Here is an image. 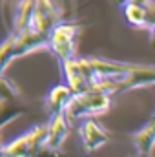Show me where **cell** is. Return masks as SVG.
Wrapping results in <instances>:
<instances>
[{
	"label": "cell",
	"instance_id": "cell-1",
	"mask_svg": "<svg viewBox=\"0 0 155 157\" xmlns=\"http://www.w3.org/2000/svg\"><path fill=\"white\" fill-rule=\"evenodd\" d=\"M112 108V97L108 93L99 91H86L80 95H73V99L68 102L64 115L68 122L88 115H102Z\"/></svg>",
	"mask_w": 155,
	"mask_h": 157
},
{
	"label": "cell",
	"instance_id": "cell-2",
	"mask_svg": "<svg viewBox=\"0 0 155 157\" xmlns=\"http://www.w3.org/2000/svg\"><path fill=\"white\" fill-rule=\"evenodd\" d=\"M49 126H37L31 132L17 137L11 144L4 146V157H35L46 144Z\"/></svg>",
	"mask_w": 155,
	"mask_h": 157
},
{
	"label": "cell",
	"instance_id": "cell-3",
	"mask_svg": "<svg viewBox=\"0 0 155 157\" xmlns=\"http://www.w3.org/2000/svg\"><path fill=\"white\" fill-rule=\"evenodd\" d=\"M78 28L73 24H59L49 33V46L60 57L62 62L73 60L75 57V37Z\"/></svg>",
	"mask_w": 155,
	"mask_h": 157
},
{
	"label": "cell",
	"instance_id": "cell-4",
	"mask_svg": "<svg viewBox=\"0 0 155 157\" xmlns=\"http://www.w3.org/2000/svg\"><path fill=\"white\" fill-rule=\"evenodd\" d=\"M80 137H82V143H84V150L86 152H95L99 150L100 146H104L110 139L108 132L104 128H100L95 121L91 119H86L82 124H80Z\"/></svg>",
	"mask_w": 155,
	"mask_h": 157
},
{
	"label": "cell",
	"instance_id": "cell-5",
	"mask_svg": "<svg viewBox=\"0 0 155 157\" xmlns=\"http://www.w3.org/2000/svg\"><path fill=\"white\" fill-rule=\"evenodd\" d=\"M64 66V75H66V80H68V86L73 90L75 95H80V93H86L88 88H89V78H88V73H86V68L82 64V60H66L62 62Z\"/></svg>",
	"mask_w": 155,
	"mask_h": 157
},
{
	"label": "cell",
	"instance_id": "cell-6",
	"mask_svg": "<svg viewBox=\"0 0 155 157\" xmlns=\"http://www.w3.org/2000/svg\"><path fill=\"white\" fill-rule=\"evenodd\" d=\"M68 128H70V122L64 115V112L53 115V121L49 124V132H47V139H46L44 146L51 148V150H59V146L62 144V141L68 135Z\"/></svg>",
	"mask_w": 155,
	"mask_h": 157
},
{
	"label": "cell",
	"instance_id": "cell-7",
	"mask_svg": "<svg viewBox=\"0 0 155 157\" xmlns=\"http://www.w3.org/2000/svg\"><path fill=\"white\" fill-rule=\"evenodd\" d=\"M133 144L139 152L141 157H148L150 152L153 150L155 146V117L141 130L133 135Z\"/></svg>",
	"mask_w": 155,
	"mask_h": 157
},
{
	"label": "cell",
	"instance_id": "cell-8",
	"mask_svg": "<svg viewBox=\"0 0 155 157\" xmlns=\"http://www.w3.org/2000/svg\"><path fill=\"white\" fill-rule=\"evenodd\" d=\"M73 90L68 86V84H59V86H55L51 91H49V95H47V106L53 110V115H57V113H62L64 110H66V106H68V102L73 99Z\"/></svg>",
	"mask_w": 155,
	"mask_h": 157
},
{
	"label": "cell",
	"instance_id": "cell-9",
	"mask_svg": "<svg viewBox=\"0 0 155 157\" xmlns=\"http://www.w3.org/2000/svg\"><path fill=\"white\" fill-rule=\"evenodd\" d=\"M124 17L126 20L135 26V28H144V26H152V18H150V13H148V7H142V6H137V4H124Z\"/></svg>",
	"mask_w": 155,
	"mask_h": 157
},
{
	"label": "cell",
	"instance_id": "cell-10",
	"mask_svg": "<svg viewBox=\"0 0 155 157\" xmlns=\"http://www.w3.org/2000/svg\"><path fill=\"white\" fill-rule=\"evenodd\" d=\"M126 4H137V6H142V7H148L152 4V0H126Z\"/></svg>",
	"mask_w": 155,
	"mask_h": 157
}]
</instances>
